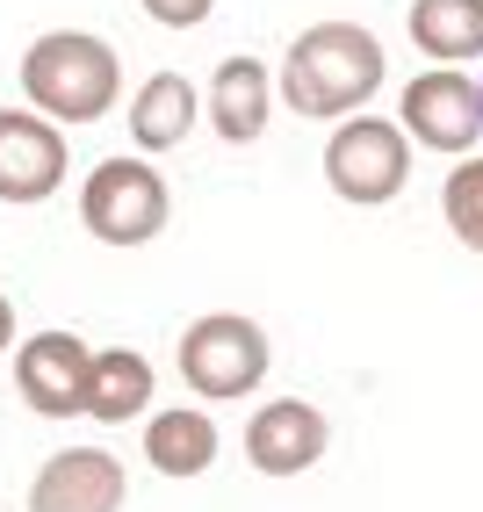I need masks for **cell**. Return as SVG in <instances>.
Instances as JSON below:
<instances>
[{
	"instance_id": "obj_1",
	"label": "cell",
	"mask_w": 483,
	"mask_h": 512,
	"mask_svg": "<svg viewBox=\"0 0 483 512\" xmlns=\"http://www.w3.org/2000/svg\"><path fill=\"white\" fill-rule=\"evenodd\" d=\"M383 73H390V58H383V44H375V29H361V22H310L289 44L274 94H282L296 116H310V123H339V116L368 109V94L383 87Z\"/></svg>"
},
{
	"instance_id": "obj_18",
	"label": "cell",
	"mask_w": 483,
	"mask_h": 512,
	"mask_svg": "<svg viewBox=\"0 0 483 512\" xmlns=\"http://www.w3.org/2000/svg\"><path fill=\"white\" fill-rule=\"evenodd\" d=\"M8 347H15V303L0 296V354H8Z\"/></svg>"
},
{
	"instance_id": "obj_16",
	"label": "cell",
	"mask_w": 483,
	"mask_h": 512,
	"mask_svg": "<svg viewBox=\"0 0 483 512\" xmlns=\"http://www.w3.org/2000/svg\"><path fill=\"white\" fill-rule=\"evenodd\" d=\"M440 210H447V231L469 253H483V159H455V174L440 188Z\"/></svg>"
},
{
	"instance_id": "obj_17",
	"label": "cell",
	"mask_w": 483,
	"mask_h": 512,
	"mask_svg": "<svg viewBox=\"0 0 483 512\" xmlns=\"http://www.w3.org/2000/svg\"><path fill=\"white\" fill-rule=\"evenodd\" d=\"M137 8H145L159 29H195V22H210L217 0H137Z\"/></svg>"
},
{
	"instance_id": "obj_6",
	"label": "cell",
	"mask_w": 483,
	"mask_h": 512,
	"mask_svg": "<svg viewBox=\"0 0 483 512\" xmlns=\"http://www.w3.org/2000/svg\"><path fill=\"white\" fill-rule=\"evenodd\" d=\"M87 368H94V347L80 332H29L22 354H15V390L37 419H73L87 404Z\"/></svg>"
},
{
	"instance_id": "obj_12",
	"label": "cell",
	"mask_w": 483,
	"mask_h": 512,
	"mask_svg": "<svg viewBox=\"0 0 483 512\" xmlns=\"http://www.w3.org/2000/svg\"><path fill=\"white\" fill-rule=\"evenodd\" d=\"M152 361L137 347H101L94 368H87V404L80 412L101 419V426H130L137 412H152Z\"/></svg>"
},
{
	"instance_id": "obj_3",
	"label": "cell",
	"mask_w": 483,
	"mask_h": 512,
	"mask_svg": "<svg viewBox=\"0 0 483 512\" xmlns=\"http://www.w3.org/2000/svg\"><path fill=\"white\" fill-rule=\"evenodd\" d=\"M166 217H174V188H166V174L152 159H101L80 181V224L101 246H123V253L152 246L166 231Z\"/></svg>"
},
{
	"instance_id": "obj_19",
	"label": "cell",
	"mask_w": 483,
	"mask_h": 512,
	"mask_svg": "<svg viewBox=\"0 0 483 512\" xmlns=\"http://www.w3.org/2000/svg\"><path fill=\"white\" fill-rule=\"evenodd\" d=\"M476 109H483V80H476Z\"/></svg>"
},
{
	"instance_id": "obj_2",
	"label": "cell",
	"mask_w": 483,
	"mask_h": 512,
	"mask_svg": "<svg viewBox=\"0 0 483 512\" xmlns=\"http://www.w3.org/2000/svg\"><path fill=\"white\" fill-rule=\"evenodd\" d=\"M22 94H29V109L51 116L58 130L65 123H101L123 94V65L101 37H87V29H51V37H37L22 51Z\"/></svg>"
},
{
	"instance_id": "obj_7",
	"label": "cell",
	"mask_w": 483,
	"mask_h": 512,
	"mask_svg": "<svg viewBox=\"0 0 483 512\" xmlns=\"http://www.w3.org/2000/svg\"><path fill=\"white\" fill-rule=\"evenodd\" d=\"M65 188V130L37 109H0V202H51Z\"/></svg>"
},
{
	"instance_id": "obj_8",
	"label": "cell",
	"mask_w": 483,
	"mask_h": 512,
	"mask_svg": "<svg viewBox=\"0 0 483 512\" xmlns=\"http://www.w3.org/2000/svg\"><path fill=\"white\" fill-rule=\"evenodd\" d=\"M325 448H332V419L303 397H274L246 419V462L260 476H303L325 462Z\"/></svg>"
},
{
	"instance_id": "obj_10",
	"label": "cell",
	"mask_w": 483,
	"mask_h": 512,
	"mask_svg": "<svg viewBox=\"0 0 483 512\" xmlns=\"http://www.w3.org/2000/svg\"><path fill=\"white\" fill-rule=\"evenodd\" d=\"M123 498L130 476L109 448H65L29 484V512H123Z\"/></svg>"
},
{
	"instance_id": "obj_13",
	"label": "cell",
	"mask_w": 483,
	"mask_h": 512,
	"mask_svg": "<svg viewBox=\"0 0 483 512\" xmlns=\"http://www.w3.org/2000/svg\"><path fill=\"white\" fill-rule=\"evenodd\" d=\"M195 109H202V87L188 73H152L130 94V138L145 152H174V145H188Z\"/></svg>"
},
{
	"instance_id": "obj_14",
	"label": "cell",
	"mask_w": 483,
	"mask_h": 512,
	"mask_svg": "<svg viewBox=\"0 0 483 512\" xmlns=\"http://www.w3.org/2000/svg\"><path fill=\"white\" fill-rule=\"evenodd\" d=\"M145 462H152L159 476H174V484L210 476V462H217V426H210V412H188V404L152 412V426H145Z\"/></svg>"
},
{
	"instance_id": "obj_15",
	"label": "cell",
	"mask_w": 483,
	"mask_h": 512,
	"mask_svg": "<svg viewBox=\"0 0 483 512\" xmlns=\"http://www.w3.org/2000/svg\"><path fill=\"white\" fill-rule=\"evenodd\" d=\"M411 44L440 65L483 51V0H411Z\"/></svg>"
},
{
	"instance_id": "obj_9",
	"label": "cell",
	"mask_w": 483,
	"mask_h": 512,
	"mask_svg": "<svg viewBox=\"0 0 483 512\" xmlns=\"http://www.w3.org/2000/svg\"><path fill=\"white\" fill-rule=\"evenodd\" d=\"M404 138H419L426 152H469L476 130H483V109H476V80H462L455 65H433L404 87Z\"/></svg>"
},
{
	"instance_id": "obj_11",
	"label": "cell",
	"mask_w": 483,
	"mask_h": 512,
	"mask_svg": "<svg viewBox=\"0 0 483 512\" xmlns=\"http://www.w3.org/2000/svg\"><path fill=\"white\" fill-rule=\"evenodd\" d=\"M274 116V73L260 58H224L217 73H210V123H217V138L224 145H253L260 130Z\"/></svg>"
},
{
	"instance_id": "obj_4",
	"label": "cell",
	"mask_w": 483,
	"mask_h": 512,
	"mask_svg": "<svg viewBox=\"0 0 483 512\" xmlns=\"http://www.w3.org/2000/svg\"><path fill=\"white\" fill-rule=\"evenodd\" d=\"M325 181H332L339 202L383 210V202H397L404 181H411V138H404L397 123L368 116V109L339 116V130L325 138Z\"/></svg>"
},
{
	"instance_id": "obj_5",
	"label": "cell",
	"mask_w": 483,
	"mask_h": 512,
	"mask_svg": "<svg viewBox=\"0 0 483 512\" xmlns=\"http://www.w3.org/2000/svg\"><path fill=\"white\" fill-rule=\"evenodd\" d=\"M267 361H274L267 332L253 318H238V311H210V318H195L181 332V375H188V390L210 397V404L260 390L267 383Z\"/></svg>"
}]
</instances>
